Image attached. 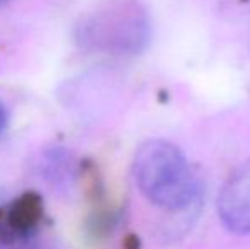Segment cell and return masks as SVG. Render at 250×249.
<instances>
[{"instance_id":"cell-4","label":"cell","mask_w":250,"mask_h":249,"mask_svg":"<svg viewBox=\"0 0 250 249\" xmlns=\"http://www.w3.org/2000/svg\"><path fill=\"white\" fill-rule=\"evenodd\" d=\"M0 2H2V0H0Z\"/></svg>"},{"instance_id":"cell-2","label":"cell","mask_w":250,"mask_h":249,"mask_svg":"<svg viewBox=\"0 0 250 249\" xmlns=\"http://www.w3.org/2000/svg\"><path fill=\"white\" fill-rule=\"evenodd\" d=\"M218 212L231 232H250V160L242 164L223 184L218 196Z\"/></svg>"},{"instance_id":"cell-3","label":"cell","mask_w":250,"mask_h":249,"mask_svg":"<svg viewBox=\"0 0 250 249\" xmlns=\"http://www.w3.org/2000/svg\"><path fill=\"white\" fill-rule=\"evenodd\" d=\"M5 121H7L5 111H3L2 104H0V133H2V132H3V128H5Z\"/></svg>"},{"instance_id":"cell-1","label":"cell","mask_w":250,"mask_h":249,"mask_svg":"<svg viewBox=\"0 0 250 249\" xmlns=\"http://www.w3.org/2000/svg\"><path fill=\"white\" fill-rule=\"evenodd\" d=\"M136 183L155 205L182 210L196 196V181L182 152L165 140H148L136 150L133 162Z\"/></svg>"}]
</instances>
